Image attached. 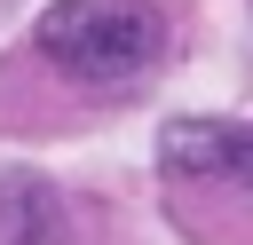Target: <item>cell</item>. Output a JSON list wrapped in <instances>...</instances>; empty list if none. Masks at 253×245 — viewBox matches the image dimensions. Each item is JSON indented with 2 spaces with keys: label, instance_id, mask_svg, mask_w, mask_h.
<instances>
[{
  "label": "cell",
  "instance_id": "6da1fadb",
  "mask_svg": "<svg viewBox=\"0 0 253 245\" xmlns=\"http://www.w3.org/2000/svg\"><path fill=\"white\" fill-rule=\"evenodd\" d=\"M158 182L198 245H253V126L237 119L158 126Z\"/></svg>",
  "mask_w": 253,
  "mask_h": 245
},
{
  "label": "cell",
  "instance_id": "7a4b0ae2",
  "mask_svg": "<svg viewBox=\"0 0 253 245\" xmlns=\"http://www.w3.org/2000/svg\"><path fill=\"white\" fill-rule=\"evenodd\" d=\"M40 55L87 87H134L166 55L158 0H55L40 16Z\"/></svg>",
  "mask_w": 253,
  "mask_h": 245
},
{
  "label": "cell",
  "instance_id": "3957f363",
  "mask_svg": "<svg viewBox=\"0 0 253 245\" xmlns=\"http://www.w3.org/2000/svg\"><path fill=\"white\" fill-rule=\"evenodd\" d=\"M63 237V198L32 174L0 182V245H55Z\"/></svg>",
  "mask_w": 253,
  "mask_h": 245
}]
</instances>
